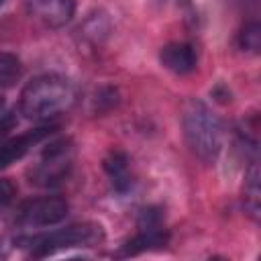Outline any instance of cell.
<instances>
[{
  "label": "cell",
  "instance_id": "16",
  "mask_svg": "<svg viewBox=\"0 0 261 261\" xmlns=\"http://www.w3.org/2000/svg\"><path fill=\"white\" fill-rule=\"evenodd\" d=\"M14 196V186L8 179H0V206L8 204Z\"/></svg>",
  "mask_w": 261,
  "mask_h": 261
},
{
  "label": "cell",
  "instance_id": "8",
  "mask_svg": "<svg viewBox=\"0 0 261 261\" xmlns=\"http://www.w3.org/2000/svg\"><path fill=\"white\" fill-rule=\"evenodd\" d=\"M159 59L163 67L177 75H186L196 69L198 65V53L190 43H169L161 49Z\"/></svg>",
  "mask_w": 261,
  "mask_h": 261
},
{
  "label": "cell",
  "instance_id": "3",
  "mask_svg": "<svg viewBox=\"0 0 261 261\" xmlns=\"http://www.w3.org/2000/svg\"><path fill=\"white\" fill-rule=\"evenodd\" d=\"M104 241V228L96 222H82V224H71L53 232H43V234H33V237H18L14 245L29 249L31 257H47L57 251L65 249H75V247H94Z\"/></svg>",
  "mask_w": 261,
  "mask_h": 261
},
{
  "label": "cell",
  "instance_id": "9",
  "mask_svg": "<svg viewBox=\"0 0 261 261\" xmlns=\"http://www.w3.org/2000/svg\"><path fill=\"white\" fill-rule=\"evenodd\" d=\"M104 171L108 173L114 190L118 194H124L130 190L133 186V179H130V173H128V157L126 153L122 151H110L104 159Z\"/></svg>",
  "mask_w": 261,
  "mask_h": 261
},
{
  "label": "cell",
  "instance_id": "13",
  "mask_svg": "<svg viewBox=\"0 0 261 261\" xmlns=\"http://www.w3.org/2000/svg\"><path fill=\"white\" fill-rule=\"evenodd\" d=\"M239 47L243 51H249V53H259V47H261V27L257 20H251L247 22L241 33H239V39H237Z\"/></svg>",
  "mask_w": 261,
  "mask_h": 261
},
{
  "label": "cell",
  "instance_id": "18",
  "mask_svg": "<svg viewBox=\"0 0 261 261\" xmlns=\"http://www.w3.org/2000/svg\"><path fill=\"white\" fill-rule=\"evenodd\" d=\"M4 2H6V0H0V8H2V6H4Z\"/></svg>",
  "mask_w": 261,
  "mask_h": 261
},
{
  "label": "cell",
  "instance_id": "12",
  "mask_svg": "<svg viewBox=\"0 0 261 261\" xmlns=\"http://www.w3.org/2000/svg\"><path fill=\"white\" fill-rule=\"evenodd\" d=\"M22 73L20 59L12 53H0V88H10Z\"/></svg>",
  "mask_w": 261,
  "mask_h": 261
},
{
  "label": "cell",
  "instance_id": "14",
  "mask_svg": "<svg viewBox=\"0 0 261 261\" xmlns=\"http://www.w3.org/2000/svg\"><path fill=\"white\" fill-rule=\"evenodd\" d=\"M161 226H163V212H161V208L149 206V208L141 210L139 230H153V228H161Z\"/></svg>",
  "mask_w": 261,
  "mask_h": 261
},
{
  "label": "cell",
  "instance_id": "15",
  "mask_svg": "<svg viewBox=\"0 0 261 261\" xmlns=\"http://www.w3.org/2000/svg\"><path fill=\"white\" fill-rule=\"evenodd\" d=\"M14 114H16V112H8V114H4V116L0 118V139H4V137L14 128V124L18 122Z\"/></svg>",
  "mask_w": 261,
  "mask_h": 261
},
{
  "label": "cell",
  "instance_id": "5",
  "mask_svg": "<svg viewBox=\"0 0 261 261\" xmlns=\"http://www.w3.org/2000/svg\"><path fill=\"white\" fill-rule=\"evenodd\" d=\"M69 204L61 196H43L27 200L16 210V224L20 228H43L61 222L67 216Z\"/></svg>",
  "mask_w": 261,
  "mask_h": 261
},
{
  "label": "cell",
  "instance_id": "10",
  "mask_svg": "<svg viewBox=\"0 0 261 261\" xmlns=\"http://www.w3.org/2000/svg\"><path fill=\"white\" fill-rule=\"evenodd\" d=\"M167 243V230L161 226V228H153V230H139V234L135 239H130L120 255L128 257V255H139L143 251H149V249H157V247H165Z\"/></svg>",
  "mask_w": 261,
  "mask_h": 261
},
{
  "label": "cell",
  "instance_id": "7",
  "mask_svg": "<svg viewBox=\"0 0 261 261\" xmlns=\"http://www.w3.org/2000/svg\"><path fill=\"white\" fill-rule=\"evenodd\" d=\"M53 130H55L53 124H49V126L45 124V126L31 128V130H27V133H22V135H18V137H12V139L0 143V169H4V167H8L10 163L22 159L37 143L45 141Z\"/></svg>",
  "mask_w": 261,
  "mask_h": 261
},
{
  "label": "cell",
  "instance_id": "1",
  "mask_svg": "<svg viewBox=\"0 0 261 261\" xmlns=\"http://www.w3.org/2000/svg\"><path fill=\"white\" fill-rule=\"evenodd\" d=\"M75 88L67 77L47 73L31 80L22 88L18 110L29 120L47 122L67 112L75 104Z\"/></svg>",
  "mask_w": 261,
  "mask_h": 261
},
{
  "label": "cell",
  "instance_id": "4",
  "mask_svg": "<svg viewBox=\"0 0 261 261\" xmlns=\"http://www.w3.org/2000/svg\"><path fill=\"white\" fill-rule=\"evenodd\" d=\"M73 155H75V149H73L71 139L51 141L43 149L35 167L31 169V181L39 188L59 186L73 167Z\"/></svg>",
  "mask_w": 261,
  "mask_h": 261
},
{
  "label": "cell",
  "instance_id": "2",
  "mask_svg": "<svg viewBox=\"0 0 261 261\" xmlns=\"http://www.w3.org/2000/svg\"><path fill=\"white\" fill-rule=\"evenodd\" d=\"M184 135L190 149L204 161H214L222 147V122L220 118L202 102L188 100L181 116Z\"/></svg>",
  "mask_w": 261,
  "mask_h": 261
},
{
  "label": "cell",
  "instance_id": "11",
  "mask_svg": "<svg viewBox=\"0 0 261 261\" xmlns=\"http://www.w3.org/2000/svg\"><path fill=\"white\" fill-rule=\"evenodd\" d=\"M259 194H261V190H259V165L253 161L249 171L245 173V196H243V200H245L247 214L255 222L259 220Z\"/></svg>",
  "mask_w": 261,
  "mask_h": 261
},
{
  "label": "cell",
  "instance_id": "17",
  "mask_svg": "<svg viewBox=\"0 0 261 261\" xmlns=\"http://www.w3.org/2000/svg\"><path fill=\"white\" fill-rule=\"evenodd\" d=\"M2 108H4V96L0 94V114H2Z\"/></svg>",
  "mask_w": 261,
  "mask_h": 261
},
{
  "label": "cell",
  "instance_id": "6",
  "mask_svg": "<svg viewBox=\"0 0 261 261\" xmlns=\"http://www.w3.org/2000/svg\"><path fill=\"white\" fill-rule=\"evenodd\" d=\"M27 12L47 29H61L75 12V0H27Z\"/></svg>",
  "mask_w": 261,
  "mask_h": 261
}]
</instances>
